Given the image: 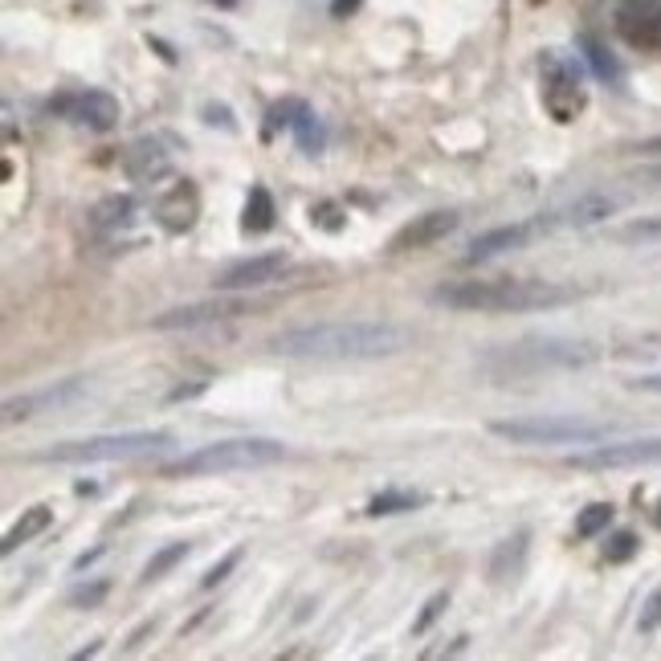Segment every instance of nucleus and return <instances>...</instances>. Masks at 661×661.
<instances>
[{
	"label": "nucleus",
	"instance_id": "1",
	"mask_svg": "<svg viewBox=\"0 0 661 661\" xmlns=\"http://www.w3.org/2000/svg\"><path fill=\"white\" fill-rule=\"evenodd\" d=\"M409 343L413 335L400 323L380 319L302 323L270 339L278 355H294V360H384V355H400Z\"/></svg>",
	"mask_w": 661,
	"mask_h": 661
},
{
	"label": "nucleus",
	"instance_id": "2",
	"mask_svg": "<svg viewBox=\"0 0 661 661\" xmlns=\"http://www.w3.org/2000/svg\"><path fill=\"white\" fill-rule=\"evenodd\" d=\"M290 449L282 441L270 437H229V441H213L200 445L176 462H168L160 474L164 478H213V474H233V470H262L282 462Z\"/></svg>",
	"mask_w": 661,
	"mask_h": 661
},
{
	"label": "nucleus",
	"instance_id": "3",
	"mask_svg": "<svg viewBox=\"0 0 661 661\" xmlns=\"http://www.w3.org/2000/svg\"><path fill=\"white\" fill-rule=\"evenodd\" d=\"M176 445L168 429H135V433H98L82 441H62L37 453V462H58V466H94V462H135Z\"/></svg>",
	"mask_w": 661,
	"mask_h": 661
},
{
	"label": "nucleus",
	"instance_id": "4",
	"mask_svg": "<svg viewBox=\"0 0 661 661\" xmlns=\"http://www.w3.org/2000/svg\"><path fill=\"white\" fill-rule=\"evenodd\" d=\"M490 433L511 445H596L608 441L613 425L584 417H511V421H490Z\"/></svg>",
	"mask_w": 661,
	"mask_h": 661
},
{
	"label": "nucleus",
	"instance_id": "5",
	"mask_svg": "<svg viewBox=\"0 0 661 661\" xmlns=\"http://www.w3.org/2000/svg\"><path fill=\"white\" fill-rule=\"evenodd\" d=\"M515 278H470V282H449L433 290L437 307L449 311H482V315H511Z\"/></svg>",
	"mask_w": 661,
	"mask_h": 661
},
{
	"label": "nucleus",
	"instance_id": "6",
	"mask_svg": "<svg viewBox=\"0 0 661 661\" xmlns=\"http://www.w3.org/2000/svg\"><path fill=\"white\" fill-rule=\"evenodd\" d=\"M572 470H633V466H661V437H633V441H596L584 453L568 457Z\"/></svg>",
	"mask_w": 661,
	"mask_h": 661
},
{
	"label": "nucleus",
	"instance_id": "7",
	"mask_svg": "<svg viewBox=\"0 0 661 661\" xmlns=\"http://www.w3.org/2000/svg\"><path fill=\"white\" fill-rule=\"evenodd\" d=\"M592 347L588 343H555V339H543V343H519L511 351L494 355L502 360L511 372H539V368H580L592 360Z\"/></svg>",
	"mask_w": 661,
	"mask_h": 661
},
{
	"label": "nucleus",
	"instance_id": "8",
	"mask_svg": "<svg viewBox=\"0 0 661 661\" xmlns=\"http://www.w3.org/2000/svg\"><path fill=\"white\" fill-rule=\"evenodd\" d=\"M555 229H559L555 213H547V217H531V221H515V225H498V229H486V233H478V237L470 241V249H466V262H470V266L490 262V258H498V253L523 249V245H531L535 237L555 233Z\"/></svg>",
	"mask_w": 661,
	"mask_h": 661
},
{
	"label": "nucleus",
	"instance_id": "9",
	"mask_svg": "<svg viewBox=\"0 0 661 661\" xmlns=\"http://www.w3.org/2000/svg\"><path fill=\"white\" fill-rule=\"evenodd\" d=\"M54 107L62 119H70V123H78V127H90V131H111L115 123H119V98L115 94H107V90H70V94H58Z\"/></svg>",
	"mask_w": 661,
	"mask_h": 661
},
{
	"label": "nucleus",
	"instance_id": "10",
	"mask_svg": "<svg viewBox=\"0 0 661 661\" xmlns=\"http://www.w3.org/2000/svg\"><path fill=\"white\" fill-rule=\"evenodd\" d=\"M286 270H290V258H286V253H253V258H237V262L221 266L217 278H213V286L225 290V294L262 290V286L278 282Z\"/></svg>",
	"mask_w": 661,
	"mask_h": 661
},
{
	"label": "nucleus",
	"instance_id": "11",
	"mask_svg": "<svg viewBox=\"0 0 661 661\" xmlns=\"http://www.w3.org/2000/svg\"><path fill=\"white\" fill-rule=\"evenodd\" d=\"M253 311L245 298H205V302H188V307H176V311H164L151 319L156 331H180V327H205V323H221V319H237Z\"/></svg>",
	"mask_w": 661,
	"mask_h": 661
},
{
	"label": "nucleus",
	"instance_id": "12",
	"mask_svg": "<svg viewBox=\"0 0 661 661\" xmlns=\"http://www.w3.org/2000/svg\"><path fill=\"white\" fill-rule=\"evenodd\" d=\"M457 225H462V217H457L453 209H437V213H425V217H413L404 229L392 233L388 241V253H409V249H429L437 241H445L449 233H457Z\"/></svg>",
	"mask_w": 661,
	"mask_h": 661
},
{
	"label": "nucleus",
	"instance_id": "13",
	"mask_svg": "<svg viewBox=\"0 0 661 661\" xmlns=\"http://www.w3.org/2000/svg\"><path fill=\"white\" fill-rule=\"evenodd\" d=\"M86 392V380H62V384H49V388H41V392H29V396H9L5 400V421L13 425V421H29V417H37V413H45V409H62V404H70V400H78Z\"/></svg>",
	"mask_w": 661,
	"mask_h": 661
},
{
	"label": "nucleus",
	"instance_id": "14",
	"mask_svg": "<svg viewBox=\"0 0 661 661\" xmlns=\"http://www.w3.org/2000/svg\"><path fill=\"white\" fill-rule=\"evenodd\" d=\"M196 217H200V192H196L188 180L172 184V188L156 200V221H160L168 233H184V229H192Z\"/></svg>",
	"mask_w": 661,
	"mask_h": 661
},
{
	"label": "nucleus",
	"instance_id": "15",
	"mask_svg": "<svg viewBox=\"0 0 661 661\" xmlns=\"http://www.w3.org/2000/svg\"><path fill=\"white\" fill-rule=\"evenodd\" d=\"M617 209H621V200H617V196H608V192H588V196L572 200L568 209H559L555 221H559V229H592V225L608 221Z\"/></svg>",
	"mask_w": 661,
	"mask_h": 661
},
{
	"label": "nucleus",
	"instance_id": "16",
	"mask_svg": "<svg viewBox=\"0 0 661 661\" xmlns=\"http://www.w3.org/2000/svg\"><path fill=\"white\" fill-rule=\"evenodd\" d=\"M123 168H127V176H131L135 184H156L160 176L172 172V160H168V151H164L156 139H139V143H131Z\"/></svg>",
	"mask_w": 661,
	"mask_h": 661
},
{
	"label": "nucleus",
	"instance_id": "17",
	"mask_svg": "<svg viewBox=\"0 0 661 661\" xmlns=\"http://www.w3.org/2000/svg\"><path fill=\"white\" fill-rule=\"evenodd\" d=\"M417 506H425V494H417V490H384V494H376V498L364 506V515H368V519H392V515L417 511Z\"/></svg>",
	"mask_w": 661,
	"mask_h": 661
},
{
	"label": "nucleus",
	"instance_id": "18",
	"mask_svg": "<svg viewBox=\"0 0 661 661\" xmlns=\"http://www.w3.org/2000/svg\"><path fill=\"white\" fill-rule=\"evenodd\" d=\"M49 523H54V511L49 506H29V511H21V519L9 527V535H5V555H13L21 543H29V539H37Z\"/></svg>",
	"mask_w": 661,
	"mask_h": 661
},
{
	"label": "nucleus",
	"instance_id": "19",
	"mask_svg": "<svg viewBox=\"0 0 661 661\" xmlns=\"http://www.w3.org/2000/svg\"><path fill=\"white\" fill-rule=\"evenodd\" d=\"M523 559H527V535H515V539L498 543V551H494V559H490V576H494L498 584L515 580V576L523 572Z\"/></svg>",
	"mask_w": 661,
	"mask_h": 661
},
{
	"label": "nucleus",
	"instance_id": "20",
	"mask_svg": "<svg viewBox=\"0 0 661 661\" xmlns=\"http://www.w3.org/2000/svg\"><path fill=\"white\" fill-rule=\"evenodd\" d=\"M241 229H245V233H266V229H274V196H270L262 184L249 188L245 213H241Z\"/></svg>",
	"mask_w": 661,
	"mask_h": 661
},
{
	"label": "nucleus",
	"instance_id": "21",
	"mask_svg": "<svg viewBox=\"0 0 661 661\" xmlns=\"http://www.w3.org/2000/svg\"><path fill=\"white\" fill-rule=\"evenodd\" d=\"M135 200L131 196H103V200H98V205H94V225L98 229H127L131 221H135Z\"/></svg>",
	"mask_w": 661,
	"mask_h": 661
},
{
	"label": "nucleus",
	"instance_id": "22",
	"mask_svg": "<svg viewBox=\"0 0 661 661\" xmlns=\"http://www.w3.org/2000/svg\"><path fill=\"white\" fill-rule=\"evenodd\" d=\"M192 555V543H184V539H176V543H168V547H160L156 555H151L147 559V568H143V584H156V580H164L172 568H180L184 564V559Z\"/></svg>",
	"mask_w": 661,
	"mask_h": 661
},
{
	"label": "nucleus",
	"instance_id": "23",
	"mask_svg": "<svg viewBox=\"0 0 661 661\" xmlns=\"http://www.w3.org/2000/svg\"><path fill=\"white\" fill-rule=\"evenodd\" d=\"M580 49H584V58H588V66H592V74H596L600 82H621V66H617V58L608 54V49H604L600 41L580 37Z\"/></svg>",
	"mask_w": 661,
	"mask_h": 661
},
{
	"label": "nucleus",
	"instance_id": "24",
	"mask_svg": "<svg viewBox=\"0 0 661 661\" xmlns=\"http://www.w3.org/2000/svg\"><path fill=\"white\" fill-rule=\"evenodd\" d=\"M613 502H592V506H584L580 511V519H576V535L580 539H596L600 531H608L613 527Z\"/></svg>",
	"mask_w": 661,
	"mask_h": 661
},
{
	"label": "nucleus",
	"instance_id": "25",
	"mask_svg": "<svg viewBox=\"0 0 661 661\" xmlns=\"http://www.w3.org/2000/svg\"><path fill=\"white\" fill-rule=\"evenodd\" d=\"M294 139H298V147L302 151H319L323 143H327V135H323V123L315 119V111L307 107V103H302V111H298V119H294Z\"/></svg>",
	"mask_w": 661,
	"mask_h": 661
},
{
	"label": "nucleus",
	"instance_id": "26",
	"mask_svg": "<svg viewBox=\"0 0 661 661\" xmlns=\"http://www.w3.org/2000/svg\"><path fill=\"white\" fill-rule=\"evenodd\" d=\"M617 241H625V245H649V241H661V217H641V221L625 225V229L617 233Z\"/></svg>",
	"mask_w": 661,
	"mask_h": 661
},
{
	"label": "nucleus",
	"instance_id": "27",
	"mask_svg": "<svg viewBox=\"0 0 661 661\" xmlns=\"http://www.w3.org/2000/svg\"><path fill=\"white\" fill-rule=\"evenodd\" d=\"M241 555H245L241 547H233V551H225V555L217 559V564H213V568L205 572V580H200V588H217V584H225V580H229V576L237 572V564H241Z\"/></svg>",
	"mask_w": 661,
	"mask_h": 661
},
{
	"label": "nucleus",
	"instance_id": "28",
	"mask_svg": "<svg viewBox=\"0 0 661 661\" xmlns=\"http://www.w3.org/2000/svg\"><path fill=\"white\" fill-rule=\"evenodd\" d=\"M637 555V535L633 531H617V535H608L604 543V559L608 564H625V559Z\"/></svg>",
	"mask_w": 661,
	"mask_h": 661
},
{
	"label": "nucleus",
	"instance_id": "29",
	"mask_svg": "<svg viewBox=\"0 0 661 661\" xmlns=\"http://www.w3.org/2000/svg\"><path fill=\"white\" fill-rule=\"evenodd\" d=\"M107 592H111V584L107 580H94V584H78L74 592H70V608H98L107 600Z\"/></svg>",
	"mask_w": 661,
	"mask_h": 661
},
{
	"label": "nucleus",
	"instance_id": "30",
	"mask_svg": "<svg viewBox=\"0 0 661 661\" xmlns=\"http://www.w3.org/2000/svg\"><path fill=\"white\" fill-rule=\"evenodd\" d=\"M445 608H449V596L445 592H437V596H429V604H425V613L413 621V633H425L441 613H445Z\"/></svg>",
	"mask_w": 661,
	"mask_h": 661
},
{
	"label": "nucleus",
	"instance_id": "31",
	"mask_svg": "<svg viewBox=\"0 0 661 661\" xmlns=\"http://www.w3.org/2000/svg\"><path fill=\"white\" fill-rule=\"evenodd\" d=\"M657 625H661V588L649 592V600H645V608H641V617H637V629H641V633H653Z\"/></svg>",
	"mask_w": 661,
	"mask_h": 661
},
{
	"label": "nucleus",
	"instance_id": "32",
	"mask_svg": "<svg viewBox=\"0 0 661 661\" xmlns=\"http://www.w3.org/2000/svg\"><path fill=\"white\" fill-rule=\"evenodd\" d=\"M205 123H213V127L221 123L225 131H237V123H233V115H229V107H217V103H209V107H205Z\"/></svg>",
	"mask_w": 661,
	"mask_h": 661
},
{
	"label": "nucleus",
	"instance_id": "33",
	"mask_svg": "<svg viewBox=\"0 0 661 661\" xmlns=\"http://www.w3.org/2000/svg\"><path fill=\"white\" fill-rule=\"evenodd\" d=\"M335 217H339V209H335V205H319V209H311V221H315V225H323V229H339L343 221H335Z\"/></svg>",
	"mask_w": 661,
	"mask_h": 661
},
{
	"label": "nucleus",
	"instance_id": "34",
	"mask_svg": "<svg viewBox=\"0 0 661 661\" xmlns=\"http://www.w3.org/2000/svg\"><path fill=\"white\" fill-rule=\"evenodd\" d=\"M629 388H633V392H661V372H653V376H637V380H629Z\"/></svg>",
	"mask_w": 661,
	"mask_h": 661
},
{
	"label": "nucleus",
	"instance_id": "35",
	"mask_svg": "<svg viewBox=\"0 0 661 661\" xmlns=\"http://www.w3.org/2000/svg\"><path fill=\"white\" fill-rule=\"evenodd\" d=\"M98 555H103V547H94V551H86V555H78V559H74V572H86V568L94 564V559H98Z\"/></svg>",
	"mask_w": 661,
	"mask_h": 661
},
{
	"label": "nucleus",
	"instance_id": "36",
	"mask_svg": "<svg viewBox=\"0 0 661 661\" xmlns=\"http://www.w3.org/2000/svg\"><path fill=\"white\" fill-rule=\"evenodd\" d=\"M355 9H360V0H335V5H331L335 17H347V13H355Z\"/></svg>",
	"mask_w": 661,
	"mask_h": 661
},
{
	"label": "nucleus",
	"instance_id": "37",
	"mask_svg": "<svg viewBox=\"0 0 661 661\" xmlns=\"http://www.w3.org/2000/svg\"><path fill=\"white\" fill-rule=\"evenodd\" d=\"M151 629H156V621H143V625H139V629L131 633V641H127V649H135V645H139V641H143V637H147Z\"/></svg>",
	"mask_w": 661,
	"mask_h": 661
},
{
	"label": "nucleus",
	"instance_id": "38",
	"mask_svg": "<svg viewBox=\"0 0 661 661\" xmlns=\"http://www.w3.org/2000/svg\"><path fill=\"white\" fill-rule=\"evenodd\" d=\"M637 151H645V156H661V135H653V139H645Z\"/></svg>",
	"mask_w": 661,
	"mask_h": 661
},
{
	"label": "nucleus",
	"instance_id": "39",
	"mask_svg": "<svg viewBox=\"0 0 661 661\" xmlns=\"http://www.w3.org/2000/svg\"><path fill=\"white\" fill-rule=\"evenodd\" d=\"M213 5H225V9H233V5H237V0H213Z\"/></svg>",
	"mask_w": 661,
	"mask_h": 661
},
{
	"label": "nucleus",
	"instance_id": "40",
	"mask_svg": "<svg viewBox=\"0 0 661 661\" xmlns=\"http://www.w3.org/2000/svg\"><path fill=\"white\" fill-rule=\"evenodd\" d=\"M657 511H661V502H657Z\"/></svg>",
	"mask_w": 661,
	"mask_h": 661
}]
</instances>
